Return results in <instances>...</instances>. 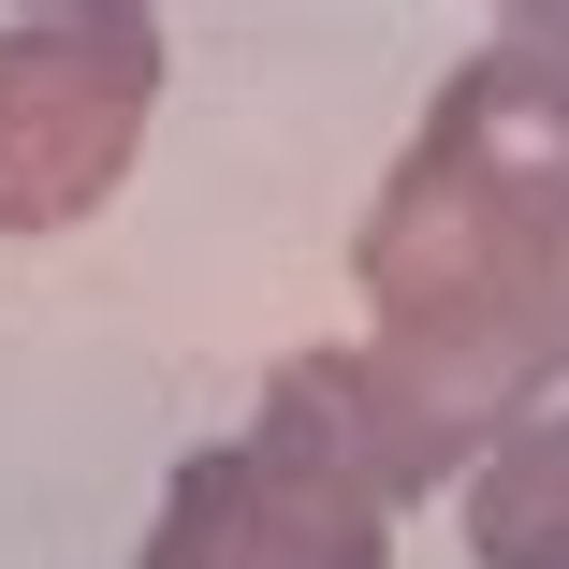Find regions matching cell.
I'll return each instance as SVG.
<instances>
[{"label": "cell", "instance_id": "3957f363", "mask_svg": "<svg viewBox=\"0 0 569 569\" xmlns=\"http://www.w3.org/2000/svg\"><path fill=\"white\" fill-rule=\"evenodd\" d=\"M468 526H482V569H569V423H526L497 452Z\"/></svg>", "mask_w": 569, "mask_h": 569}, {"label": "cell", "instance_id": "7a4b0ae2", "mask_svg": "<svg viewBox=\"0 0 569 569\" xmlns=\"http://www.w3.org/2000/svg\"><path fill=\"white\" fill-rule=\"evenodd\" d=\"M147 569H380V482L307 468L292 438L204 452L176 482V526H161Z\"/></svg>", "mask_w": 569, "mask_h": 569}, {"label": "cell", "instance_id": "6da1fadb", "mask_svg": "<svg viewBox=\"0 0 569 569\" xmlns=\"http://www.w3.org/2000/svg\"><path fill=\"white\" fill-rule=\"evenodd\" d=\"M147 102L132 16H44L0 44V219H59L118 176V132Z\"/></svg>", "mask_w": 569, "mask_h": 569}]
</instances>
